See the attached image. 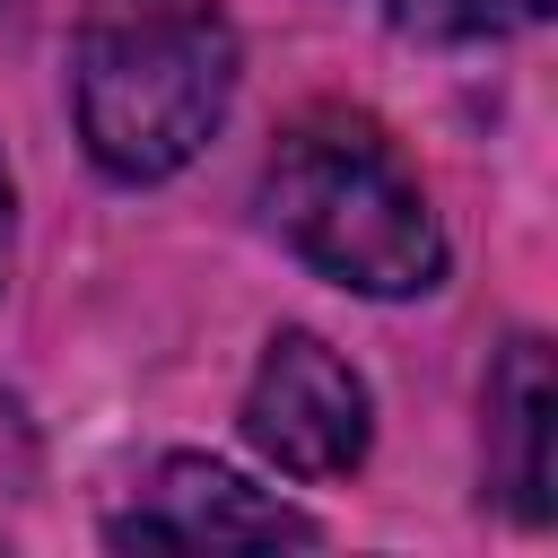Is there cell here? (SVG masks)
I'll return each mask as SVG.
<instances>
[{
    "label": "cell",
    "instance_id": "8",
    "mask_svg": "<svg viewBox=\"0 0 558 558\" xmlns=\"http://www.w3.org/2000/svg\"><path fill=\"white\" fill-rule=\"evenodd\" d=\"M0 262H9V174H0Z\"/></svg>",
    "mask_w": 558,
    "mask_h": 558
},
{
    "label": "cell",
    "instance_id": "7",
    "mask_svg": "<svg viewBox=\"0 0 558 558\" xmlns=\"http://www.w3.org/2000/svg\"><path fill=\"white\" fill-rule=\"evenodd\" d=\"M26 480H35V427H26V410L0 392V497L26 488Z\"/></svg>",
    "mask_w": 558,
    "mask_h": 558
},
{
    "label": "cell",
    "instance_id": "2",
    "mask_svg": "<svg viewBox=\"0 0 558 558\" xmlns=\"http://www.w3.org/2000/svg\"><path fill=\"white\" fill-rule=\"evenodd\" d=\"M262 209L296 262L357 296H418L445 279V235L418 174L357 113H305L262 174Z\"/></svg>",
    "mask_w": 558,
    "mask_h": 558
},
{
    "label": "cell",
    "instance_id": "5",
    "mask_svg": "<svg viewBox=\"0 0 558 558\" xmlns=\"http://www.w3.org/2000/svg\"><path fill=\"white\" fill-rule=\"evenodd\" d=\"M549 349L541 340H514L497 384H488V436H497V488L523 523H549Z\"/></svg>",
    "mask_w": 558,
    "mask_h": 558
},
{
    "label": "cell",
    "instance_id": "1",
    "mask_svg": "<svg viewBox=\"0 0 558 558\" xmlns=\"http://www.w3.org/2000/svg\"><path fill=\"white\" fill-rule=\"evenodd\" d=\"M235 96V26L218 0H87L70 44V113L113 183L183 174Z\"/></svg>",
    "mask_w": 558,
    "mask_h": 558
},
{
    "label": "cell",
    "instance_id": "6",
    "mask_svg": "<svg viewBox=\"0 0 558 558\" xmlns=\"http://www.w3.org/2000/svg\"><path fill=\"white\" fill-rule=\"evenodd\" d=\"M558 0H392V26L401 35H427V44H488V35H523L541 26Z\"/></svg>",
    "mask_w": 558,
    "mask_h": 558
},
{
    "label": "cell",
    "instance_id": "4",
    "mask_svg": "<svg viewBox=\"0 0 558 558\" xmlns=\"http://www.w3.org/2000/svg\"><path fill=\"white\" fill-rule=\"evenodd\" d=\"M113 541L122 549H279V541H314V514L235 480L209 453H174V462H157L140 506L113 514Z\"/></svg>",
    "mask_w": 558,
    "mask_h": 558
},
{
    "label": "cell",
    "instance_id": "3",
    "mask_svg": "<svg viewBox=\"0 0 558 558\" xmlns=\"http://www.w3.org/2000/svg\"><path fill=\"white\" fill-rule=\"evenodd\" d=\"M244 436L288 480H349L375 436V401L357 366L314 331H270L253 384H244Z\"/></svg>",
    "mask_w": 558,
    "mask_h": 558
}]
</instances>
